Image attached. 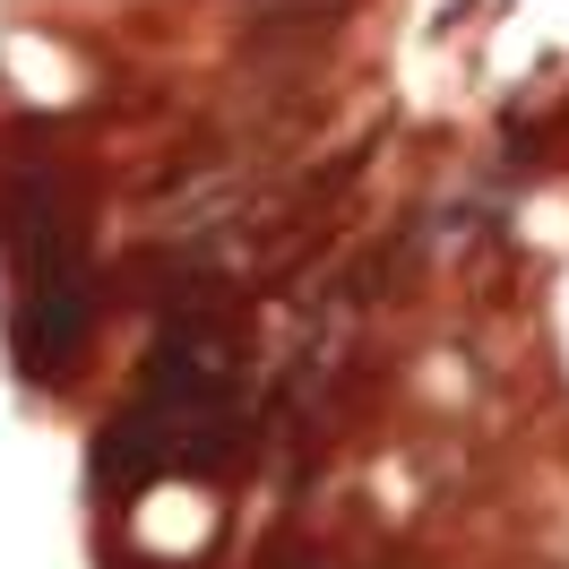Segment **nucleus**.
<instances>
[{
    "label": "nucleus",
    "instance_id": "obj_1",
    "mask_svg": "<svg viewBox=\"0 0 569 569\" xmlns=\"http://www.w3.org/2000/svg\"><path fill=\"white\" fill-rule=\"evenodd\" d=\"M87 328H96L87 268H43V277L18 284V362H27V380L70 371L78 346H87Z\"/></svg>",
    "mask_w": 569,
    "mask_h": 569
}]
</instances>
